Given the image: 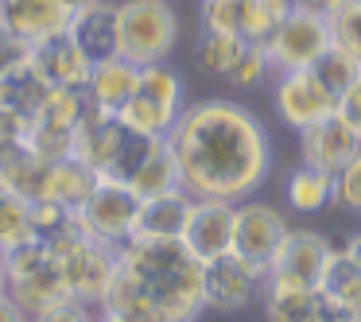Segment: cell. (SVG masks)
Instances as JSON below:
<instances>
[{"label": "cell", "instance_id": "24", "mask_svg": "<svg viewBox=\"0 0 361 322\" xmlns=\"http://www.w3.org/2000/svg\"><path fill=\"white\" fill-rule=\"evenodd\" d=\"M249 43L241 35H229V32H214V27H202L195 43V66L206 74V78H229V70L237 66L241 51Z\"/></svg>", "mask_w": 361, "mask_h": 322}, {"label": "cell", "instance_id": "19", "mask_svg": "<svg viewBox=\"0 0 361 322\" xmlns=\"http://www.w3.org/2000/svg\"><path fill=\"white\" fill-rule=\"evenodd\" d=\"M66 32H71V39L90 55V63L121 55L117 51V0H97L90 8L71 12Z\"/></svg>", "mask_w": 361, "mask_h": 322}, {"label": "cell", "instance_id": "30", "mask_svg": "<svg viewBox=\"0 0 361 322\" xmlns=\"http://www.w3.org/2000/svg\"><path fill=\"white\" fill-rule=\"evenodd\" d=\"M288 12H291V0H241V39L264 43L283 24Z\"/></svg>", "mask_w": 361, "mask_h": 322}, {"label": "cell", "instance_id": "43", "mask_svg": "<svg viewBox=\"0 0 361 322\" xmlns=\"http://www.w3.org/2000/svg\"><path fill=\"white\" fill-rule=\"evenodd\" d=\"M342 252L353 260V264L361 268V233H353V237H345V244H342Z\"/></svg>", "mask_w": 361, "mask_h": 322}, {"label": "cell", "instance_id": "27", "mask_svg": "<svg viewBox=\"0 0 361 322\" xmlns=\"http://www.w3.org/2000/svg\"><path fill=\"white\" fill-rule=\"evenodd\" d=\"M35 237V210L24 194L0 182V252H12Z\"/></svg>", "mask_w": 361, "mask_h": 322}, {"label": "cell", "instance_id": "4", "mask_svg": "<svg viewBox=\"0 0 361 322\" xmlns=\"http://www.w3.org/2000/svg\"><path fill=\"white\" fill-rule=\"evenodd\" d=\"M175 47H179V8L171 0H117V51L128 63H171Z\"/></svg>", "mask_w": 361, "mask_h": 322}, {"label": "cell", "instance_id": "28", "mask_svg": "<svg viewBox=\"0 0 361 322\" xmlns=\"http://www.w3.org/2000/svg\"><path fill=\"white\" fill-rule=\"evenodd\" d=\"M128 187L136 190L140 198H152V194H167V190L183 187L179 182V163H175L171 156V144H167V136L152 148V156L140 163V171L128 179Z\"/></svg>", "mask_w": 361, "mask_h": 322}, {"label": "cell", "instance_id": "42", "mask_svg": "<svg viewBox=\"0 0 361 322\" xmlns=\"http://www.w3.org/2000/svg\"><path fill=\"white\" fill-rule=\"evenodd\" d=\"M97 322H144L128 311H117V306H97Z\"/></svg>", "mask_w": 361, "mask_h": 322}, {"label": "cell", "instance_id": "26", "mask_svg": "<svg viewBox=\"0 0 361 322\" xmlns=\"http://www.w3.org/2000/svg\"><path fill=\"white\" fill-rule=\"evenodd\" d=\"M288 206L299 213H319L326 210L330 202H334V175L319 171V167H295V171L288 175Z\"/></svg>", "mask_w": 361, "mask_h": 322}, {"label": "cell", "instance_id": "31", "mask_svg": "<svg viewBox=\"0 0 361 322\" xmlns=\"http://www.w3.org/2000/svg\"><path fill=\"white\" fill-rule=\"evenodd\" d=\"M311 70L319 74L322 82H326V89H330V94H334V97H342V94H345V86H350V82L361 74V63H357L353 55H345V51L334 43V47H330L326 55H322L319 63L311 66Z\"/></svg>", "mask_w": 361, "mask_h": 322}, {"label": "cell", "instance_id": "11", "mask_svg": "<svg viewBox=\"0 0 361 322\" xmlns=\"http://www.w3.org/2000/svg\"><path fill=\"white\" fill-rule=\"evenodd\" d=\"M288 218L276 206L257 202V198H241L237 202V233H233V252L252 264L257 272L268 275L276 252H280L283 237H288Z\"/></svg>", "mask_w": 361, "mask_h": 322}, {"label": "cell", "instance_id": "41", "mask_svg": "<svg viewBox=\"0 0 361 322\" xmlns=\"http://www.w3.org/2000/svg\"><path fill=\"white\" fill-rule=\"evenodd\" d=\"M345 0H291V8H311V12H322V16H334Z\"/></svg>", "mask_w": 361, "mask_h": 322}, {"label": "cell", "instance_id": "18", "mask_svg": "<svg viewBox=\"0 0 361 322\" xmlns=\"http://www.w3.org/2000/svg\"><path fill=\"white\" fill-rule=\"evenodd\" d=\"M47 175H51V159L35 151L32 136L0 144V182H8L27 202H43V194H47Z\"/></svg>", "mask_w": 361, "mask_h": 322}, {"label": "cell", "instance_id": "9", "mask_svg": "<svg viewBox=\"0 0 361 322\" xmlns=\"http://www.w3.org/2000/svg\"><path fill=\"white\" fill-rule=\"evenodd\" d=\"M330 256H334V244H330L326 233H319V229H288L272 268H268V283L295 287V291H319Z\"/></svg>", "mask_w": 361, "mask_h": 322}, {"label": "cell", "instance_id": "13", "mask_svg": "<svg viewBox=\"0 0 361 322\" xmlns=\"http://www.w3.org/2000/svg\"><path fill=\"white\" fill-rule=\"evenodd\" d=\"M233 233H237V202H226V198H195L187 229H183V244L202 264L233 252Z\"/></svg>", "mask_w": 361, "mask_h": 322}, {"label": "cell", "instance_id": "5", "mask_svg": "<svg viewBox=\"0 0 361 322\" xmlns=\"http://www.w3.org/2000/svg\"><path fill=\"white\" fill-rule=\"evenodd\" d=\"M187 109V86H183V74L171 63H152L140 66V82H136V94L121 105L117 117L125 120L133 132L144 136H167L179 120V113Z\"/></svg>", "mask_w": 361, "mask_h": 322}, {"label": "cell", "instance_id": "38", "mask_svg": "<svg viewBox=\"0 0 361 322\" xmlns=\"http://www.w3.org/2000/svg\"><path fill=\"white\" fill-rule=\"evenodd\" d=\"M27 128H32V120L24 117V113H16L12 105L0 101V144H12V140H24Z\"/></svg>", "mask_w": 361, "mask_h": 322}, {"label": "cell", "instance_id": "35", "mask_svg": "<svg viewBox=\"0 0 361 322\" xmlns=\"http://www.w3.org/2000/svg\"><path fill=\"white\" fill-rule=\"evenodd\" d=\"M334 206L361 218V151L342 167V171H334Z\"/></svg>", "mask_w": 361, "mask_h": 322}, {"label": "cell", "instance_id": "17", "mask_svg": "<svg viewBox=\"0 0 361 322\" xmlns=\"http://www.w3.org/2000/svg\"><path fill=\"white\" fill-rule=\"evenodd\" d=\"M190 206H195V194L183 190V187L167 190V194L140 198V213H136L133 237H148V241H183Z\"/></svg>", "mask_w": 361, "mask_h": 322}, {"label": "cell", "instance_id": "37", "mask_svg": "<svg viewBox=\"0 0 361 322\" xmlns=\"http://www.w3.org/2000/svg\"><path fill=\"white\" fill-rule=\"evenodd\" d=\"M27 63H32V43L24 35H16L8 24H0V78L20 70V66H27Z\"/></svg>", "mask_w": 361, "mask_h": 322}, {"label": "cell", "instance_id": "12", "mask_svg": "<svg viewBox=\"0 0 361 322\" xmlns=\"http://www.w3.org/2000/svg\"><path fill=\"white\" fill-rule=\"evenodd\" d=\"M272 105L288 128H311L314 120L330 117L338 109V97L326 89V82L307 66V70H283L272 89Z\"/></svg>", "mask_w": 361, "mask_h": 322}, {"label": "cell", "instance_id": "33", "mask_svg": "<svg viewBox=\"0 0 361 322\" xmlns=\"http://www.w3.org/2000/svg\"><path fill=\"white\" fill-rule=\"evenodd\" d=\"M272 70V63H268V51L260 47V43H249V47L241 51V58H237V66L229 70V86L237 89H257L260 82H264V74Z\"/></svg>", "mask_w": 361, "mask_h": 322}, {"label": "cell", "instance_id": "44", "mask_svg": "<svg viewBox=\"0 0 361 322\" xmlns=\"http://www.w3.org/2000/svg\"><path fill=\"white\" fill-rule=\"evenodd\" d=\"M63 4H66L71 12H78V8H90V4H97V0H63Z\"/></svg>", "mask_w": 361, "mask_h": 322}, {"label": "cell", "instance_id": "2", "mask_svg": "<svg viewBox=\"0 0 361 322\" xmlns=\"http://www.w3.org/2000/svg\"><path fill=\"white\" fill-rule=\"evenodd\" d=\"M97 306H117L144 322H195L206 311L202 260L183 241L128 237L117 249V275Z\"/></svg>", "mask_w": 361, "mask_h": 322}, {"label": "cell", "instance_id": "10", "mask_svg": "<svg viewBox=\"0 0 361 322\" xmlns=\"http://www.w3.org/2000/svg\"><path fill=\"white\" fill-rule=\"evenodd\" d=\"M268 275L257 272L252 264H245L237 252H226V256L202 264V299L206 311L218 314H241L264 295Z\"/></svg>", "mask_w": 361, "mask_h": 322}, {"label": "cell", "instance_id": "6", "mask_svg": "<svg viewBox=\"0 0 361 322\" xmlns=\"http://www.w3.org/2000/svg\"><path fill=\"white\" fill-rule=\"evenodd\" d=\"M4 272H8V295L16 299L27 314H35L47 303H55V299L71 295L55 252H51L47 241H39V237H32L27 244L4 252Z\"/></svg>", "mask_w": 361, "mask_h": 322}, {"label": "cell", "instance_id": "39", "mask_svg": "<svg viewBox=\"0 0 361 322\" xmlns=\"http://www.w3.org/2000/svg\"><path fill=\"white\" fill-rule=\"evenodd\" d=\"M338 113H342V117L357 128V136H361V74L345 86V94L338 97Z\"/></svg>", "mask_w": 361, "mask_h": 322}, {"label": "cell", "instance_id": "34", "mask_svg": "<svg viewBox=\"0 0 361 322\" xmlns=\"http://www.w3.org/2000/svg\"><path fill=\"white\" fill-rule=\"evenodd\" d=\"M32 322H97V303L78 295H63L32 314Z\"/></svg>", "mask_w": 361, "mask_h": 322}, {"label": "cell", "instance_id": "14", "mask_svg": "<svg viewBox=\"0 0 361 322\" xmlns=\"http://www.w3.org/2000/svg\"><path fill=\"white\" fill-rule=\"evenodd\" d=\"M361 151V136L342 113H330V117L314 120L311 128L299 132V156H303L307 167H319V171L334 175L350 163L353 156Z\"/></svg>", "mask_w": 361, "mask_h": 322}, {"label": "cell", "instance_id": "40", "mask_svg": "<svg viewBox=\"0 0 361 322\" xmlns=\"http://www.w3.org/2000/svg\"><path fill=\"white\" fill-rule=\"evenodd\" d=\"M0 322H32V314L4 291V295H0Z\"/></svg>", "mask_w": 361, "mask_h": 322}, {"label": "cell", "instance_id": "32", "mask_svg": "<svg viewBox=\"0 0 361 322\" xmlns=\"http://www.w3.org/2000/svg\"><path fill=\"white\" fill-rule=\"evenodd\" d=\"M330 32H334L338 47L361 63V0H345L342 8L330 16Z\"/></svg>", "mask_w": 361, "mask_h": 322}, {"label": "cell", "instance_id": "29", "mask_svg": "<svg viewBox=\"0 0 361 322\" xmlns=\"http://www.w3.org/2000/svg\"><path fill=\"white\" fill-rule=\"evenodd\" d=\"M47 94H51V86H47V82H43L35 70H32V63L0 78V101H4V105H12L16 113H24L27 120H32L35 113L43 109Z\"/></svg>", "mask_w": 361, "mask_h": 322}, {"label": "cell", "instance_id": "25", "mask_svg": "<svg viewBox=\"0 0 361 322\" xmlns=\"http://www.w3.org/2000/svg\"><path fill=\"white\" fill-rule=\"evenodd\" d=\"M319 314H322L319 291L264 283V322H319Z\"/></svg>", "mask_w": 361, "mask_h": 322}, {"label": "cell", "instance_id": "22", "mask_svg": "<svg viewBox=\"0 0 361 322\" xmlns=\"http://www.w3.org/2000/svg\"><path fill=\"white\" fill-rule=\"evenodd\" d=\"M97 179H102V175H97L94 167H86L78 156L55 159V163H51V175H47V194H43V202H55V206H63V210L78 213L82 202L94 194Z\"/></svg>", "mask_w": 361, "mask_h": 322}, {"label": "cell", "instance_id": "3", "mask_svg": "<svg viewBox=\"0 0 361 322\" xmlns=\"http://www.w3.org/2000/svg\"><path fill=\"white\" fill-rule=\"evenodd\" d=\"M39 241H47V249L55 252L66 291L78 299H90V303H102L105 291L113 287V275H117V249L94 241L78 225V218H71L63 229H55L51 237H39Z\"/></svg>", "mask_w": 361, "mask_h": 322}, {"label": "cell", "instance_id": "16", "mask_svg": "<svg viewBox=\"0 0 361 322\" xmlns=\"http://www.w3.org/2000/svg\"><path fill=\"white\" fill-rule=\"evenodd\" d=\"M128 136H133V128H128L117 113L94 109L78 125V132H74V156H78L86 167H94V171L105 179V175H113V167H117Z\"/></svg>", "mask_w": 361, "mask_h": 322}, {"label": "cell", "instance_id": "20", "mask_svg": "<svg viewBox=\"0 0 361 322\" xmlns=\"http://www.w3.org/2000/svg\"><path fill=\"white\" fill-rule=\"evenodd\" d=\"M0 24H8L16 35L35 43L43 35L66 32L71 8L63 0H0Z\"/></svg>", "mask_w": 361, "mask_h": 322}, {"label": "cell", "instance_id": "8", "mask_svg": "<svg viewBox=\"0 0 361 322\" xmlns=\"http://www.w3.org/2000/svg\"><path fill=\"white\" fill-rule=\"evenodd\" d=\"M136 213H140V194H136L128 182H121V179H97L94 194L82 202V210L74 213V218H78V225L86 229L94 241L121 249V244L133 237Z\"/></svg>", "mask_w": 361, "mask_h": 322}, {"label": "cell", "instance_id": "1", "mask_svg": "<svg viewBox=\"0 0 361 322\" xmlns=\"http://www.w3.org/2000/svg\"><path fill=\"white\" fill-rule=\"evenodd\" d=\"M179 163V182L195 198L241 202L272 171L268 132L245 105L226 97L187 101L175 128L167 132Z\"/></svg>", "mask_w": 361, "mask_h": 322}, {"label": "cell", "instance_id": "45", "mask_svg": "<svg viewBox=\"0 0 361 322\" xmlns=\"http://www.w3.org/2000/svg\"><path fill=\"white\" fill-rule=\"evenodd\" d=\"M8 291V272H4V252H0V295Z\"/></svg>", "mask_w": 361, "mask_h": 322}, {"label": "cell", "instance_id": "23", "mask_svg": "<svg viewBox=\"0 0 361 322\" xmlns=\"http://www.w3.org/2000/svg\"><path fill=\"white\" fill-rule=\"evenodd\" d=\"M319 291H322V295H326L334 306H342V311L350 314L353 322H361V268L353 264V260L345 256L342 249H334L326 272H322Z\"/></svg>", "mask_w": 361, "mask_h": 322}, {"label": "cell", "instance_id": "36", "mask_svg": "<svg viewBox=\"0 0 361 322\" xmlns=\"http://www.w3.org/2000/svg\"><path fill=\"white\" fill-rule=\"evenodd\" d=\"M198 20L214 32L241 35V0H198Z\"/></svg>", "mask_w": 361, "mask_h": 322}, {"label": "cell", "instance_id": "15", "mask_svg": "<svg viewBox=\"0 0 361 322\" xmlns=\"http://www.w3.org/2000/svg\"><path fill=\"white\" fill-rule=\"evenodd\" d=\"M32 70L51 89H86L94 63L71 39V32H55V35H43V39L32 43Z\"/></svg>", "mask_w": 361, "mask_h": 322}, {"label": "cell", "instance_id": "7", "mask_svg": "<svg viewBox=\"0 0 361 322\" xmlns=\"http://www.w3.org/2000/svg\"><path fill=\"white\" fill-rule=\"evenodd\" d=\"M260 47L268 51L272 70H307L314 66L330 47H334V32H330V16L311 8H291L283 24L268 35Z\"/></svg>", "mask_w": 361, "mask_h": 322}, {"label": "cell", "instance_id": "21", "mask_svg": "<svg viewBox=\"0 0 361 322\" xmlns=\"http://www.w3.org/2000/svg\"><path fill=\"white\" fill-rule=\"evenodd\" d=\"M136 82H140V66L128 63L125 55H113V58L94 63L90 82H86V94H90V101H94L97 109L121 113V105L136 94Z\"/></svg>", "mask_w": 361, "mask_h": 322}]
</instances>
